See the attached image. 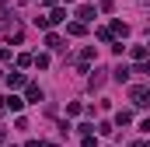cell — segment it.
<instances>
[{
  "label": "cell",
  "instance_id": "6da1fadb",
  "mask_svg": "<svg viewBox=\"0 0 150 147\" xmlns=\"http://www.w3.org/2000/svg\"><path fill=\"white\" fill-rule=\"evenodd\" d=\"M7 7H11V4H7ZM7 7H0V32L14 35V32H21V25H18V14H14V11H7Z\"/></svg>",
  "mask_w": 150,
  "mask_h": 147
},
{
  "label": "cell",
  "instance_id": "7a4b0ae2",
  "mask_svg": "<svg viewBox=\"0 0 150 147\" xmlns=\"http://www.w3.org/2000/svg\"><path fill=\"white\" fill-rule=\"evenodd\" d=\"M129 102H133L136 109H147L150 105V88L147 84H133V88H129Z\"/></svg>",
  "mask_w": 150,
  "mask_h": 147
},
{
  "label": "cell",
  "instance_id": "3957f363",
  "mask_svg": "<svg viewBox=\"0 0 150 147\" xmlns=\"http://www.w3.org/2000/svg\"><path fill=\"white\" fill-rule=\"evenodd\" d=\"M74 63H77V70H80V74H87V70H91V63H94V46H84V49L77 53Z\"/></svg>",
  "mask_w": 150,
  "mask_h": 147
},
{
  "label": "cell",
  "instance_id": "277c9868",
  "mask_svg": "<svg viewBox=\"0 0 150 147\" xmlns=\"http://www.w3.org/2000/svg\"><path fill=\"white\" fill-rule=\"evenodd\" d=\"M25 109V98H18V95H0V112H21Z\"/></svg>",
  "mask_w": 150,
  "mask_h": 147
},
{
  "label": "cell",
  "instance_id": "5b68a950",
  "mask_svg": "<svg viewBox=\"0 0 150 147\" xmlns=\"http://www.w3.org/2000/svg\"><path fill=\"white\" fill-rule=\"evenodd\" d=\"M4 81H7L11 95H14V88H25V84H28V77H25L21 70H7V74H4Z\"/></svg>",
  "mask_w": 150,
  "mask_h": 147
},
{
  "label": "cell",
  "instance_id": "8992f818",
  "mask_svg": "<svg viewBox=\"0 0 150 147\" xmlns=\"http://www.w3.org/2000/svg\"><path fill=\"white\" fill-rule=\"evenodd\" d=\"M94 14H98V11H94V4H80V7L74 11V18L80 21V25H87V21H94Z\"/></svg>",
  "mask_w": 150,
  "mask_h": 147
},
{
  "label": "cell",
  "instance_id": "52a82bcc",
  "mask_svg": "<svg viewBox=\"0 0 150 147\" xmlns=\"http://www.w3.org/2000/svg\"><path fill=\"white\" fill-rule=\"evenodd\" d=\"M105 74H108V70H101V67H94V74L87 77V88H91V91H101V84H105Z\"/></svg>",
  "mask_w": 150,
  "mask_h": 147
},
{
  "label": "cell",
  "instance_id": "ba28073f",
  "mask_svg": "<svg viewBox=\"0 0 150 147\" xmlns=\"http://www.w3.org/2000/svg\"><path fill=\"white\" fill-rule=\"evenodd\" d=\"M108 32H112V39L122 42V39L129 35V25H126V21H112V25H108Z\"/></svg>",
  "mask_w": 150,
  "mask_h": 147
},
{
  "label": "cell",
  "instance_id": "9c48e42d",
  "mask_svg": "<svg viewBox=\"0 0 150 147\" xmlns=\"http://www.w3.org/2000/svg\"><path fill=\"white\" fill-rule=\"evenodd\" d=\"M45 21H49V28H52V25H59V21H67V7H52V11L45 14Z\"/></svg>",
  "mask_w": 150,
  "mask_h": 147
},
{
  "label": "cell",
  "instance_id": "30bf717a",
  "mask_svg": "<svg viewBox=\"0 0 150 147\" xmlns=\"http://www.w3.org/2000/svg\"><path fill=\"white\" fill-rule=\"evenodd\" d=\"M45 46H49L52 53H63V49H67V42H63V39L56 35V32H49V35H45Z\"/></svg>",
  "mask_w": 150,
  "mask_h": 147
},
{
  "label": "cell",
  "instance_id": "8fae6325",
  "mask_svg": "<svg viewBox=\"0 0 150 147\" xmlns=\"http://www.w3.org/2000/svg\"><path fill=\"white\" fill-rule=\"evenodd\" d=\"M129 56H133V63H147V46L140 42V46H129Z\"/></svg>",
  "mask_w": 150,
  "mask_h": 147
},
{
  "label": "cell",
  "instance_id": "7c38bea8",
  "mask_svg": "<svg viewBox=\"0 0 150 147\" xmlns=\"http://www.w3.org/2000/svg\"><path fill=\"white\" fill-rule=\"evenodd\" d=\"M25 102H42V88L38 84H25Z\"/></svg>",
  "mask_w": 150,
  "mask_h": 147
},
{
  "label": "cell",
  "instance_id": "4fadbf2b",
  "mask_svg": "<svg viewBox=\"0 0 150 147\" xmlns=\"http://www.w3.org/2000/svg\"><path fill=\"white\" fill-rule=\"evenodd\" d=\"M67 35H74V39L87 35V25H80V21H70V25H67Z\"/></svg>",
  "mask_w": 150,
  "mask_h": 147
},
{
  "label": "cell",
  "instance_id": "5bb4252c",
  "mask_svg": "<svg viewBox=\"0 0 150 147\" xmlns=\"http://www.w3.org/2000/svg\"><path fill=\"white\" fill-rule=\"evenodd\" d=\"M112 77H115V81H119V84H126V81H129L133 74H129V67H126V63H119V67H115V70H112Z\"/></svg>",
  "mask_w": 150,
  "mask_h": 147
},
{
  "label": "cell",
  "instance_id": "9a60e30c",
  "mask_svg": "<svg viewBox=\"0 0 150 147\" xmlns=\"http://www.w3.org/2000/svg\"><path fill=\"white\" fill-rule=\"evenodd\" d=\"M129 123H133V112H129V109L115 112V126H129Z\"/></svg>",
  "mask_w": 150,
  "mask_h": 147
},
{
  "label": "cell",
  "instance_id": "2e32d148",
  "mask_svg": "<svg viewBox=\"0 0 150 147\" xmlns=\"http://www.w3.org/2000/svg\"><path fill=\"white\" fill-rule=\"evenodd\" d=\"M32 63H35L38 70H45V67H49V56H45V53H38V56H32Z\"/></svg>",
  "mask_w": 150,
  "mask_h": 147
},
{
  "label": "cell",
  "instance_id": "e0dca14e",
  "mask_svg": "<svg viewBox=\"0 0 150 147\" xmlns=\"http://www.w3.org/2000/svg\"><path fill=\"white\" fill-rule=\"evenodd\" d=\"M80 112H84V109H80V102H70V105H67V116H80Z\"/></svg>",
  "mask_w": 150,
  "mask_h": 147
},
{
  "label": "cell",
  "instance_id": "ac0fdd59",
  "mask_svg": "<svg viewBox=\"0 0 150 147\" xmlns=\"http://www.w3.org/2000/svg\"><path fill=\"white\" fill-rule=\"evenodd\" d=\"M18 67H32V56L28 53H18Z\"/></svg>",
  "mask_w": 150,
  "mask_h": 147
},
{
  "label": "cell",
  "instance_id": "d6986e66",
  "mask_svg": "<svg viewBox=\"0 0 150 147\" xmlns=\"http://www.w3.org/2000/svg\"><path fill=\"white\" fill-rule=\"evenodd\" d=\"M77 130H80V137H91V133H94V126H91V123H80Z\"/></svg>",
  "mask_w": 150,
  "mask_h": 147
},
{
  "label": "cell",
  "instance_id": "ffe728a7",
  "mask_svg": "<svg viewBox=\"0 0 150 147\" xmlns=\"http://www.w3.org/2000/svg\"><path fill=\"white\" fill-rule=\"evenodd\" d=\"M94 35L101 39V42H112V32H108V28H98V32H94Z\"/></svg>",
  "mask_w": 150,
  "mask_h": 147
},
{
  "label": "cell",
  "instance_id": "44dd1931",
  "mask_svg": "<svg viewBox=\"0 0 150 147\" xmlns=\"http://www.w3.org/2000/svg\"><path fill=\"white\" fill-rule=\"evenodd\" d=\"M7 60H11V49H4V46H0V63H7Z\"/></svg>",
  "mask_w": 150,
  "mask_h": 147
},
{
  "label": "cell",
  "instance_id": "7402d4cb",
  "mask_svg": "<svg viewBox=\"0 0 150 147\" xmlns=\"http://www.w3.org/2000/svg\"><path fill=\"white\" fill-rule=\"evenodd\" d=\"M42 4H45L49 11H52V7H59V0H42Z\"/></svg>",
  "mask_w": 150,
  "mask_h": 147
},
{
  "label": "cell",
  "instance_id": "603a6c76",
  "mask_svg": "<svg viewBox=\"0 0 150 147\" xmlns=\"http://www.w3.org/2000/svg\"><path fill=\"white\" fill-rule=\"evenodd\" d=\"M84 147H98V144H94V137H84Z\"/></svg>",
  "mask_w": 150,
  "mask_h": 147
},
{
  "label": "cell",
  "instance_id": "cb8c5ba5",
  "mask_svg": "<svg viewBox=\"0 0 150 147\" xmlns=\"http://www.w3.org/2000/svg\"><path fill=\"white\" fill-rule=\"evenodd\" d=\"M129 147H150V144H147V140H133Z\"/></svg>",
  "mask_w": 150,
  "mask_h": 147
},
{
  "label": "cell",
  "instance_id": "d4e9b609",
  "mask_svg": "<svg viewBox=\"0 0 150 147\" xmlns=\"http://www.w3.org/2000/svg\"><path fill=\"white\" fill-rule=\"evenodd\" d=\"M4 140H7V126H0V144H4Z\"/></svg>",
  "mask_w": 150,
  "mask_h": 147
},
{
  "label": "cell",
  "instance_id": "484cf974",
  "mask_svg": "<svg viewBox=\"0 0 150 147\" xmlns=\"http://www.w3.org/2000/svg\"><path fill=\"white\" fill-rule=\"evenodd\" d=\"M25 147H42V140H28V144H25Z\"/></svg>",
  "mask_w": 150,
  "mask_h": 147
},
{
  "label": "cell",
  "instance_id": "4316f807",
  "mask_svg": "<svg viewBox=\"0 0 150 147\" xmlns=\"http://www.w3.org/2000/svg\"><path fill=\"white\" fill-rule=\"evenodd\" d=\"M59 4H74V0H59Z\"/></svg>",
  "mask_w": 150,
  "mask_h": 147
},
{
  "label": "cell",
  "instance_id": "83f0119b",
  "mask_svg": "<svg viewBox=\"0 0 150 147\" xmlns=\"http://www.w3.org/2000/svg\"><path fill=\"white\" fill-rule=\"evenodd\" d=\"M42 147H56V144H42Z\"/></svg>",
  "mask_w": 150,
  "mask_h": 147
},
{
  "label": "cell",
  "instance_id": "f1b7e54d",
  "mask_svg": "<svg viewBox=\"0 0 150 147\" xmlns=\"http://www.w3.org/2000/svg\"><path fill=\"white\" fill-rule=\"evenodd\" d=\"M11 147H14V144H11Z\"/></svg>",
  "mask_w": 150,
  "mask_h": 147
}]
</instances>
